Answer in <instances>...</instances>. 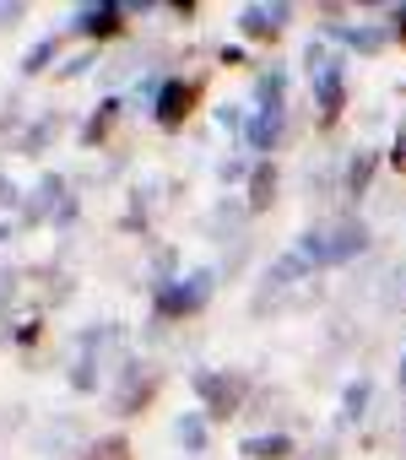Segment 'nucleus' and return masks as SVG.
Returning a JSON list of instances; mask_svg holds the SVG:
<instances>
[{"label":"nucleus","mask_w":406,"mask_h":460,"mask_svg":"<svg viewBox=\"0 0 406 460\" xmlns=\"http://www.w3.org/2000/svg\"><path fill=\"white\" fill-rule=\"evenodd\" d=\"M368 250V227L357 222V217H336V222H320V227H309V234L293 244V255L314 271V266H347V261H357Z\"/></svg>","instance_id":"f257e3e1"},{"label":"nucleus","mask_w":406,"mask_h":460,"mask_svg":"<svg viewBox=\"0 0 406 460\" xmlns=\"http://www.w3.org/2000/svg\"><path fill=\"white\" fill-rule=\"evenodd\" d=\"M212 271H190V277H179V282H163L157 288V314H168V320H179V314H195L200 304L212 298Z\"/></svg>","instance_id":"f03ea898"},{"label":"nucleus","mask_w":406,"mask_h":460,"mask_svg":"<svg viewBox=\"0 0 406 460\" xmlns=\"http://www.w3.org/2000/svg\"><path fill=\"white\" fill-rule=\"evenodd\" d=\"M152 385H157V368L152 363H141V358H125L119 363V374H114V411L119 417H130V411H141L146 401H152Z\"/></svg>","instance_id":"7ed1b4c3"},{"label":"nucleus","mask_w":406,"mask_h":460,"mask_svg":"<svg viewBox=\"0 0 406 460\" xmlns=\"http://www.w3.org/2000/svg\"><path fill=\"white\" fill-rule=\"evenodd\" d=\"M195 395L207 401V417H228V411H239V406H244L250 385H244L239 374H217V368H200V374H195Z\"/></svg>","instance_id":"20e7f679"},{"label":"nucleus","mask_w":406,"mask_h":460,"mask_svg":"<svg viewBox=\"0 0 406 460\" xmlns=\"http://www.w3.org/2000/svg\"><path fill=\"white\" fill-rule=\"evenodd\" d=\"M190 109H195V82H190V76H168V82H157V103H152V114H157L163 125H179Z\"/></svg>","instance_id":"39448f33"},{"label":"nucleus","mask_w":406,"mask_h":460,"mask_svg":"<svg viewBox=\"0 0 406 460\" xmlns=\"http://www.w3.org/2000/svg\"><path fill=\"white\" fill-rule=\"evenodd\" d=\"M282 130H287V109H250V119H244V141L255 152H271L282 141Z\"/></svg>","instance_id":"423d86ee"},{"label":"nucleus","mask_w":406,"mask_h":460,"mask_svg":"<svg viewBox=\"0 0 406 460\" xmlns=\"http://www.w3.org/2000/svg\"><path fill=\"white\" fill-rule=\"evenodd\" d=\"M66 195H71V190H66V179H60V173H44V179H39V190L22 200L28 222H44L49 211H60V200H66Z\"/></svg>","instance_id":"0eeeda50"},{"label":"nucleus","mask_w":406,"mask_h":460,"mask_svg":"<svg viewBox=\"0 0 406 460\" xmlns=\"http://www.w3.org/2000/svg\"><path fill=\"white\" fill-rule=\"evenodd\" d=\"M287 17H293L287 0H271V6H244V12H239V28H244L250 39H266V33H277Z\"/></svg>","instance_id":"6e6552de"},{"label":"nucleus","mask_w":406,"mask_h":460,"mask_svg":"<svg viewBox=\"0 0 406 460\" xmlns=\"http://www.w3.org/2000/svg\"><path fill=\"white\" fill-rule=\"evenodd\" d=\"M239 449H244V460H282V455H293V433H250Z\"/></svg>","instance_id":"1a4fd4ad"},{"label":"nucleus","mask_w":406,"mask_h":460,"mask_svg":"<svg viewBox=\"0 0 406 460\" xmlns=\"http://www.w3.org/2000/svg\"><path fill=\"white\" fill-rule=\"evenodd\" d=\"M71 28H76V33L103 39V33H114V28H119V6H114V0H109V6H87V12H76V17H71Z\"/></svg>","instance_id":"9d476101"},{"label":"nucleus","mask_w":406,"mask_h":460,"mask_svg":"<svg viewBox=\"0 0 406 460\" xmlns=\"http://www.w3.org/2000/svg\"><path fill=\"white\" fill-rule=\"evenodd\" d=\"M244 217H250V206H239V200H217V206H212V222H207V234H212V239H234L239 227H244Z\"/></svg>","instance_id":"9b49d317"},{"label":"nucleus","mask_w":406,"mask_h":460,"mask_svg":"<svg viewBox=\"0 0 406 460\" xmlns=\"http://www.w3.org/2000/svg\"><path fill=\"white\" fill-rule=\"evenodd\" d=\"M173 433H179L184 449H207V438H212V417H207V411H184V417L173 422Z\"/></svg>","instance_id":"f8f14e48"},{"label":"nucleus","mask_w":406,"mask_h":460,"mask_svg":"<svg viewBox=\"0 0 406 460\" xmlns=\"http://www.w3.org/2000/svg\"><path fill=\"white\" fill-rule=\"evenodd\" d=\"M314 103H320L325 114L341 103V60H331V66H320V71H314Z\"/></svg>","instance_id":"ddd939ff"},{"label":"nucleus","mask_w":406,"mask_h":460,"mask_svg":"<svg viewBox=\"0 0 406 460\" xmlns=\"http://www.w3.org/2000/svg\"><path fill=\"white\" fill-rule=\"evenodd\" d=\"M271 195H277V168H271V163H255V168H250V211L271 206Z\"/></svg>","instance_id":"4468645a"},{"label":"nucleus","mask_w":406,"mask_h":460,"mask_svg":"<svg viewBox=\"0 0 406 460\" xmlns=\"http://www.w3.org/2000/svg\"><path fill=\"white\" fill-rule=\"evenodd\" d=\"M282 87H287V76H282V71H266V76L255 82V109H287V103H282Z\"/></svg>","instance_id":"2eb2a0df"},{"label":"nucleus","mask_w":406,"mask_h":460,"mask_svg":"<svg viewBox=\"0 0 406 460\" xmlns=\"http://www.w3.org/2000/svg\"><path fill=\"white\" fill-rule=\"evenodd\" d=\"M114 114H119V98H103V103L93 109V119H87V130H82V141H87V146H98V141L109 136V119H114Z\"/></svg>","instance_id":"dca6fc26"},{"label":"nucleus","mask_w":406,"mask_h":460,"mask_svg":"<svg viewBox=\"0 0 406 460\" xmlns=\"http://www.w3.org/2000/svg\"><path fill=\"white\" fill-rule=\"evenodd\" d=\"M368 395H374V385H368V379H352V385L341 390V417H347V422H357V417L368 411Z\"/></svg>","instance_id":"f3484780"},{"label":"nucleus","mask_w":406,"mask_h":460,"mask_svg":"<svg viewBox=\"0 0 406 460\" xmlns=\"http://www.w3.org/2000/svg\"><path fill=\"white\" fill-rule=\"evenodd\" d=\"M379 304H384V309H406V266H395V271L379 282Z\"/></svg>","instance_id":"a211bd4d"},{"label":"nucleus","mask_w":406,"mask_h":460,"mask_svg":"<svg viewBox=\"0 0 406 460\" xmlns=\"http://www.w3.org/2000/svg\"><path fill=\"white\" fill-rule=\"evenodd\" d=\"M341 39H347L357 55H374V49L384 44V28H341Z\"/></svg>","instance_id":"6ab92c4d"},{"label":"nucleus","mask_w":406,"mask_h":460,"mask_svg":"<svg viewBox=\"0 0 406 460\" xmlns=\"http://www.w3.org/2000/svg\"><path fill=\"white\" fill-rule=\"evenodd\" d=\"M55 49H60V39H39L28 55H22V76H33V71H44L49 60H55Z\"/></svg>","instance_id":"aec40b11"},{"label":"nucleus","mask_w":406,"mask_h":460,"mask_svg":"<svg viewBox=\"0 0 406 460\" xmlns=\"http://www.w3.org/2000/svg\"><path fill=\"white\" fill-rule=\"evenodd\" d=\"M49 141H55V114H44L39 125H28V136H22L17 146H22V152H44Z\"/></svg>","instance_id":"412c9836"},{"label":"nucleus","mask_w":406,"mask_h":460,"mask_svg":"<svg viewBox=\"0 0 406 460\" xmlns=\"http://www.w3.org/2000/svg\"><path fill=\"white\" fill-rule=\"evenodd\" d=\"M368 173H374V152H357V157H352V173H347V190H352V195L368 190Z\"/></svg>","instance_id":"4be33fe9"},{"label":"nucleus","mask_w":406,"mask_h":460,"mask_svg":"<svg viewBox=\"0 0 406 460\" xmlns=\"http://www.w3.org/2000/svg\"><path fill=\"white\" fill-rule=\"evenodd\" d=\"M76 460H125V438H98V444L82 449Z\"/></svg>","instance_id":"5701e85b"},{"label":"nucleus","mask_w":406,"mask_h":460,"mask_svg":"<svg viewBox=\"0 0 406 460\" xmlns=\"http://www.w3.org/2000/svg\"><path fill=\"white\" fill-rule=\"evenodd\" d=\"M304 66H309V71H320V66H331V55H325V39H314V44L304 49Z\"/></svg>","instance_id":"b1692460"},{"label":"nucleus","mask_w":406,"mask_h":460,"mask_svg":"<svg viewBox=\"0 0 406 460\" xmlns=\"http://www.w3.org/2000/svg\"><path fill=\"white\" fill-rule=\"evenodd\" d=\"M298 460H336V438H320L314 449H304Z\"/></svg>","instance_id":"393cba45"},{"label":"nucleus","mask_w":406,"mask_h":460,"mask_svg":"<svg viewBox=\"0 0 406 460\" xmlns=\"http://www.w3.org/2000/svg\"><path fill=\"white\" fill-rule=\"evenodd\" d=\"M401 385H406V358H401Z\"/></svg>","instance_id":"a878e982"},{"label":"nucleus","mask_w":406,"mask_h":460,"mask_svg":"<svg viewBox=\"0 0 406 460\" xmlns=\"http://www.w3.org/2000/svg\"><path fill=\"white\" fill-rule=\"evenodd\" d=\"M401 22H406V12H401Z\"/></svg>","instance_id":"bb28decb"}]
</instances>
